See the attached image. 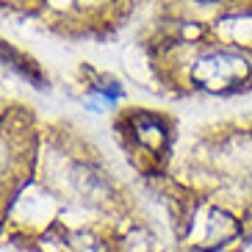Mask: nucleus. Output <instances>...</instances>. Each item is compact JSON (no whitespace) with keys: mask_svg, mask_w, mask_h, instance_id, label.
<instances>
[{"mask_svg":"<svg viewBox=\"0 0 252 252\" xmlns=\"http://www.w3.org/2000/svg\"><path fill=\"white\" fill-rule=\"evenodd\" d=\"M119 139L141 169H156L172 150L169 119L150 108H127L119 117Z\"/></svg>","mask_w":252,"mask_h":252,"instance_id":"nucleus-2","label":"nucleus"},{"mask_svg":"<svg viewBox=\"0 0 252 252\" xmlns=\"http://www.w3.org/2000/svg\"><path fill=\"white\" fill-rule=\"evenodd\" d=\"M0 64H3V67H8L11 72H17L20 78H25V81L42 83V86H45V72L39 69V64L33 59H28L23 50L11 47L6 39H0Z\"/></svg>","mask_w":252,"mask_h":252,"instance_id":"nucleus-5","label":"nucleus"},{"mask_svg":"<svg viewBox=\"0 0 252 252\" xmlns=\"http://www.w3.org/2000/svg\"><path fill=\"white\" fill-rule=\"evenodd\" d=\"M122 97H125V89L111 75L89 72V78L83 83V103L89 105L92 111H114Z\"/></svg>","mask_w":252,"mask_h":252,"instance_id":"nucleus-4","label":"nucleus"},{"mask_svg":"<svg viewBox=\"0 0 252 252\" xmlns=\"http://www.w3.org/2000/svg\"><path fill=\"white\" fill-rule=\"evenodd\" d=\"M211 39L238 50H252V11L244 6L227 8L211 20Z\"/></svg>","mask_w":252,"mask_h":252,"instance_id":"nucleus-3","label":"nucleus"},{"mask_svg":"<svg viewBox=\"0 0 252 252\" xmlns=\"http://www.w3.org/2000/svg\"><path fill=\"white\" fill-rule=\"evenodd\" d=\"M178 6H183V11H175L172 17H183V20H200V23H208L202 11H208V17L214 20L216 14H222L227 8L241 6V0H175ZM211 25V23H208Z\"/></svg>","mask_w":252,"mask_h":252,"instance_id":"nucleus-6","label":"nucleus"},{"mask_svg":"<svg viewBox=\"0 0 252 252\" xmlns=\"http://www.w3.org/2000/svg\"><path fill=\"white\" fill-rule=\"evenodd\" d=\"M244 238V222L227 205L197 197L183 214V241L197 252H219Z\"/></svg>","mask_w":252,"mask_h":252,"instance_id":"nucleus-1","label":"nucleus"}]
</instances>
